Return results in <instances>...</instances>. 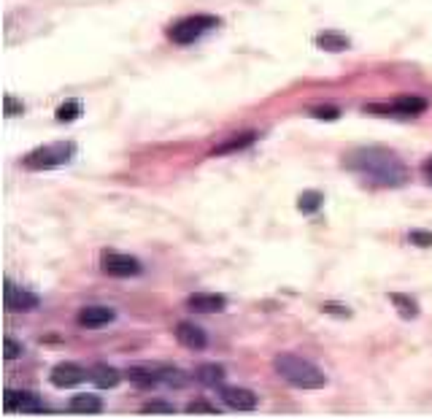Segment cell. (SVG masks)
Instances as JSON below:
<instances>
[{"instance_id":"4fadbf2b","label":"cell","mask_w":432,"mask_h":419,"mask_svg":"<svg viewBox=\"0 0 432 419\" xmlns=\"http://www.w3.org/2000/svg\"><path fill=\"white\" fill-rule=\"evenodd\" d=\"M176 341L181 343V346H187V349L200 352V349H206L208 346V336H206V330H203L200 324L179 322L176 324Z\"/></svg>"},{"instance_id":"8fae6325","label":"cell","mask_w":432,"mask_h":419,"mask_svg":"<svg viewBox=\"0 0 432 419\" xmlns=\"http://www.w3.org/2000/svg\"><path fill=\"white\" fill-rule=\"evenodd\" d=\"M187 308L195 314H216V311L227 308V298L216 295V292H195L187 298Z\"/></svg>"},{"instance_id":"4316f807","label":"cell","mask_w":432,"mask_h":419,"mask_svg":"<svg viewBox=\"0 0 432 419\" xmlns=\"http://www.w3.org/2000/svg\"><path fill=\"white\" fill-rule=\"evenodd\" d=\"M189 414H216V408L211 403H203V400H192L187 406Z\"/></svg>"},{"instance_id":"d6986e66","label":"cell","mask_w":432,"mask_h":419,"mask_svg":"<svg viewBox=\"0 0 432 419\" xmlns=\"http://www.w3.org/2000/svg\"><path fill=\"white\" fill-rule=\"evenodd\" d=\"M316 46L324 52H346L349 49V39L340 33H321L316 36Z\"/></svg>"},{"instance_id":"7c38bea8","label":"cell","mask_w":432,"mask_h":419,"mask_svg":"<svg viewBox=\"0 0 432 419\" xmlns=\"http://www.w3.org/2000/svg\"><path fill=\"white\" fill-rule=\"evenodd\" d=\"M222 400L232 411H254L257 408V395L246 387H222Z\"/></svg>"},{"instance_id":"52a82bcc","label":"cell","mask_w":432,"mask_h":419,"mask_svg":"<svg viewBox=\"0 0 432 419\" xmlns=\"http://www.w3.org/2000/svg\"><path fill=\"white\" fill-rule=\"evenodd\" d=\"M430 109V103L424 97H416V95H400L392 100V106H368V111L373 114H403V116H416V114H424Z\"/></svg>"},{"instance_id":"9a60e30c","label":"cell","mask_w":432,"mask_h":419,"mask_svg":"<svg viewBox=\"0 0 432 419\" xmlns=\"http://www.w3.org/2000/svg\"><path fill=\"white\" fill-rule=\"evenodd\" d=\"M119 371L113 368V365H106V362H97L90 368V381H92L95 387H100V390H113L116 384H119Z\"/></svg>"},{"instance_id":"9c48e42d","label":"cell","mask_w":432,"mask_h":419,"mask_svg":"<svg viewBox=\"0 0 432 419\" xmlns=\"http://www.w3.org/2000/svg\"><path fill=\"white\" fill-rule=\"evenodd\" d=\"M87 376H90V373H87L78 362H60V365L52 368L49 381H52L55 387H76V384H81Z\"/></svg>"},{"instance_id":"277c9868","label":"cell","mask_w":432,"mask_h":419,"mask_svg":"<svg viewBox=\"0 0 432 419\" xmlns=\"http://www.w3.org/2000/svg\"><path fill=\"white\" fill-rule=\"evenodd\" d=\"M76 152V144L71 141H60V144H49V146H38L25 157V165L33 171H49V168H60L65 163H71Z\"/></svg>"},{"instance_id":"2e32d148","label":"cell","mask_w":432,"mask_h":419,"mask_svg":"<svg viewBox=\"0 0 432 419\" xmlns=\"http://www.w3.org/2000/svg\"><path fill=\"white\" fill-rule=\"evenodd\" d=\"M71 411L74 414H100L103 411V400L97 395H90V392H81V395L71 398Z\"/></svg>"},{"instance_id":"e0dca14e","label":"cell","mask_w":432,"mask_h":419,"mask_svg":"<svg viewBox=\"0 0 432 419\" xmlns=\"http://www.w3.org/2000/svg\"><path fill=\"white\" fill-rule=\"evenodd\" d=\"M254 138L257 135L251 133H241V135H232V138H227L225 144H219V146H214L211 149V154H230V152H241V149H246V146H251L254 144Z\"/></svg>"},{"instance_id":"cb8c5ba5","label":"cell","mask_w":432,"mask_h":419,"mask_svg":"<svg viewBox=\"0 0 432 419\" xmlns=\"http://www.w3.org/2000/svg\"><path fill=\"white\" fill-rule=\"evenodd\" d=\"M408 241L416 247H432V233L430 230H411L408 233Z\"/></svg>"},{"instance_id":"f1b7e54d","label":"cell","mask_w":432,"mask_h":419,"mask_svg":"<svg viewBox=\"0 0 432 419\" xmlns=\"http://www.w3.org/2000/svg\"><path fill=\"white\" fill-rule=\"evenodd\" d=\"M424 173H427V181L432 184V160H427V165H424Z\"/></svg>"},{"instance_id":"ba28073f","label":"cell","mask_w":432,"mask_h":419,"mask_svg":"<svg viewBox=\"0 0 432 419\" xmlns=\"http://www.w3.org/2000/svg\"><path fill=\"white\" fill-rule=\"evenodd\" d=\"M3 406H6V411H22V414H43L46 411L43 400L33 392H25V390H6Z\"/></svg>"},{"instance_id":"484cf974","label":"cell","mask_w":432,"mask_h":419,"mask_svg":"<svg viewBox=\"0 0 432 419\" xmlns=\"http://www.w3.org/2000/svg\"><path fill=\"white\" fill-rule=\"evenodd\" d=\"M311 116H316V119H338L340 111L335 106H316V109H311Z\"/></svg>"},{"instance_id":"ffe728a7","label":"cell","mask_w":432,"mask_h":419,"mask_svg":"<svg viewBox=\"0 0 432 419\" xmlns=\"http://www.w3.org/2000/svg\"><path fill=\"white\" fill-rule=\"evenodd\" d=\"M197 381H203L208 387H216L225 381V368L222 365H200L197 368Z\"/></svg>"},{"instance_id":"5bb4252c","label":"cell","mask_w":432,"mask_h":419,"mask_svg":"<svg viewBox=\"0 0 432 419\" xmlns=\"http://www.w3.org/2000/svg\"><path fill=\"white\" fill-rule=\"evenodd\" d=\"M38 295L27 292V289H17L11 282H6V308L8 311H36L38 308Z\"/></svg>"},{"instance_id":"30bf717a","label":"cell","mask_w":432,"mask_h":419,"mask_svg":"<svg viewBox=\"0 0 432 419\" xmlns=\"http://www.w3.org/2000/svg\"><path fill=\"white\" fill-rule=\"evenodd\" d=\"M113 320H116V314H113V308H109V305H87L76 317V322L81 324V327H90V330H100V327L111 324Z\"/></svg>"},{"instance_id":"7402d4cb","label":"cell","mask_w":432,"mask_h":419,"mask_svg":"<svg viewBox=\"0 0 432 419\" xmlns=\"http://www.w3.org/2000/svg\"><path fill=\"white\" fill-rule=\"evenodd\" d=\"M321 200H324V198H321L319 192H302L300 198H298V209L302 211V214H316V211H319V206H321Z\"/></svg>"},{"instance_id":"5b68a950","label":"cell","mask_w":432,"mask_h":419,"mask_svg":"<svg viewBox=\"0 0 432 419\" xmlns=\"http://www.w3.org/2000/svg\"><path fill=\"white\" fill-rule=\"evenodd\" d=\"M216 25H219V20L211 17V14L184 17V20H179L168 30V39L173 41V43H179V46H189V43H195L197 39H203L206 33H211Z\"/></svg>"},{"instance_id":"7a4b0ae2","label":"cell","mask_w":432,"mask_h":419,"mask_svg":"<svg viewBox=\"0 0 432 419\" xmlns=\"http://www.w3.org/2000/svg\"><path fill=\"white\" fill-rule=\"evenodd\" d=\"M273 365H276V373L298 390H316L327 381L321 368H316L311 360H302L298 355H279Z\"/></svg>"},{"instance_id":"44dd1931","label":"cell","mask_w":432,"mask_h":419,"mask_svg":"<svg viewBox=\"0 0 432 419\" xmlns=\"http://www.w3.org/2000/svg\"><path fill=\"white\" fill-rule=\"evenodd\" d=\"M55 116L60 122H74V119L81 116V103H78V100H65V103L57 106Z\"/></svg>"},{"instance_id":"3957f363","label":"cell","mask_w":432,"mask_h":419,"mask_svg":"<svg viewBox=\"0 0 432 419\" xmlns=\"http://www.w3.org/2000/svg\"><path fill=\"white\" fill-rule=\"evenodd\" d=\"M127 379L138 387H157V384H173L181 387L187 376L173 368V365H160V362H144V365H132L127 371Z\"/></svg>"},{"instance_id":"83f0119b","label":"cell","mask_w":432,"mask_h":419,"mask_svg":"<svg viewBox=\"0 0 432 419\" xmlns=\"http://www.w3.org/2000/svg\"><path fill=\"white\" fill-rule=\"evenodd\" d=\"M19 109H22V106H17V103H14V97L11 95H6V114L11 116V114H17Z\"/></svg>"},{"instance_id":"6da1fadb","label":"cell","mask_w":432,"mask_h":419,"mask_svg":"<svg viewBox=\"0 0 432 419\" xmlns=\"http://www.w3.org/2000/svg\"><path fill=\"white\" fill-rule=\"evenodd\" d=\"M349 168L368 176L373 184H384V187H395L400 181H405V165L403 160L392 152L384 149H362V152L351 154L346 160Z\"/></svg>"},{"instance_id":"d4e9b609","label":"cell","mask_w":432,"mask_h":419,"mask_svg":"<svg viewBox=\"0 0 432 419\" xmlns=\"http://www.w3.org/2000/svg\"><path fill=\"white\" fill-rule=\"evenodd\" d=\"M3 357H6V360H17V357H22V346H19L14 338H6V343H3Z\"/></svg>"},{"instance_id":"8992f818","label":"cell","mask_w":432,"mask_h":419,"mask_svg":"<svg viewBox=\"0 0 432 419\" xmlns=\"http://www.w3.org/2000/svg\"><path fill=\"white\" fill-rule=\"evenodd\" d=\"M100 268H103V273L116 276V279H130V276L141 273V263L130 254H122V252H103Z\"/></svg>"},{"instance_id":"603a6c76","label":"cell","mask_w":432,"mask_h":419,"mask_svg":"<svg viewBox=\"0 0 432 419\" xmlns=\"http://www.w3.org/2000/svg\"><path fill=\"white\" fill-rule=\"evenodd\" d=\"M176 408L170 406L168 400H151V403H146L144 406V414H173Z\"/></svg>"},{"instance_id":"ac0fdd59","label":"cell","mask_w":432,"mask_h":419,"mask_svg":"<svg viewBox=\"0 0 432 419\" xmlns=\"http://www.w3.org/2000/svg\"><path fill=\"white\" fill-rule=\"evenodd\" d=\"M389 301L395 303V308L400 311V317H403V320H414V317H419V305H416V301L411 298V295L392 292V295H389Z\"/></svg>"}]
</instances>
